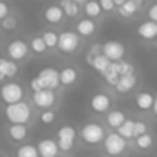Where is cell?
Masks as SVG:
<instances>
[{"label": "cell", "instance_id": "ee69618b", "mask_svg": "<svg viewBox=\"0 0 157 157\" xmlns=\"http://www.w3.org/2000/svg\"><path fill=\"white\" fill-rule=\"evenodd\" d=\"M134 2H137V3L140 5V3H142V2H145V0H134Z\"/></svg>", "mask_w": 157, "mask_h": 157}, {"label": "cell", "instance_id": "277c9868", "mask_svg": "<svg viewBox=\"0 0 157 157\" xmlns=\"http://www.w3.org/2000/svg\"><path fill=\"white\" fill-rule=\"evenodd\" d=\"M0 98L6 105H12L21 102L23 99V89L17 82H6L0 89Z\"/></svg>", "mask_w": 157, "mask_h": 157}, {"label": "cell", "instance_id": "2e32d148", "mask_svg": "<svg viewBox=\"0 0 157 157\" xmlns=\"http://www.w3.org/2000/svg\"><path fill=\"white\" fill-rule=\"evenodd\" d=\"M96 31V23L92 18H82L76 23V34L81 37H90Z\"/></svg>", "mask_w": 157, "mask_h": 157}, {"label": "cell", "instance_id": "52a82bcc", "mask_svg": "<svg viewBox=\"0 0 157 157\" xmlns=\"http://www.w3.org/2000/svg\"><path fill=\"white\" fill-rule=\"evenodd\" d=\"M37 78L40 79V82L43 84V89L44 90H52L58 87L59 84V72L53 67H46L43 69L41 72H38Z\"/></svg>", "mask_w": 157, "mask_h": 157}, {"label": "cell", "instance_id": "4fadbf2b", "mask_svg": "<svg viewBox=\"0 0 157 157\" xmlns=\"http://www.w3.org/2000/svg\"><path fill=\"white\" fill-rule=\"evenodd\" d=\"M137 35L144 40H156L157 38V23L147 20L137 26Z\"/></svg>", "mask_w": 157, "mask_h": 157}, {"label": "cell", "instance_id": "f1b7e54d", "mask_svg": "<svg viewBox=\"0 0 157 157\" xmlns=\"http://www.w3.org/2000/svg\"><path fill=\"white\" fill-rule=\"evenodd\" d=\"M153 144H154V137H153V134H150V133L136 137V147H137L139 150H150V148L153 147Z\"/></svg>", "mask_w": 157, "mask_h": 157}, {"label": "cell", "instance_id": "f6af8a7d", "mask_svg": "<svg viewBox=\"0 0 157 157\" xmlns=\"http://www.w3.org/2000/svg\"><path fill=\"white\" fill-rule=\"evenodd\" d=\"M0 157H2V156H0Z\"/></svg>", "mask_w": 157, "mask_h": 157}, {"label": "cell", "instance_id": "f35d334b", "mask_svg": "<svg viewBox=\"0 0 157 157\" xmlns=\"http://www.w3.org/2000/svg\"><path fill=\"white\" fill-rule=\"evenodd\" d=\"M148 18H150L151 21L157 23V3L150 6V9H148Z\"/></svg>", "mask_w": 157, "mask_h": 157}, {"label": "cell", "instance_id": "9a60e30c", "mask_svg": "<svg viewBox=\"0 0 157 157\" xmlns=\"http://www.w3.org/2000/svg\"><path fill=\"white\" fill-rule=\"evenodd\" d=\"M44 20L48 21V23H51V25H58L61 20H63V17H64V12H63V9H61V6H58V5H51V6H48L46 9H44Z\"/></svg>", "mask_w": 157, "mask_h": 157}, {"label": "cell", "instance_id": "836d02e7", "mask_svg": "<svg viewBox=\"0 0 157 157\" xmlns=\"http://www.w3.org/2000/svg\"><path fill=\"white\" fill-rule=\"evenodd\" d=\"M148 127L144 121H134V137H139L142 134H147L148 131Z\"/></svg>", "mask_w": 157, "mask_h": 157}, {"label": "cell", "instance_id": "8992f818", "mask_svg": "<svg viewBox=\"0 0 157 157\" xmlns=\"http://www.w3.org/2000/svg\"><path fill=\"white\" fill-rule=\"evenodd\" d=\"M56 144L59 151H70L75 145V139H76V131L73 127L70 125H64L56 131Z\"/></svg>", "mask_w": 157, "mask_h": 157}, {"label": "cell", "instance_id": "ac0fdd59", "mask_svg": "<svg viewBox=\"0 0 157 157\" xmlns=\"http://www.w3.org/2000/svg\"><path fill=\"white\" fill-rule=\"evenodd\" d=\"M89 64L96 70V72H99L101 75L107 72V69L111 66V61L105 56L104 53H99V55H96V56H93L92 59H89Z\"/></svg>", "mask_w": 157, "mask_h": 157}, {"label": "cell", "instance_id": "83f0119b", "mask_svg": "<svg viewBox=\"0 0 157 157\" xmlns=\"http://www.w3.org/2000/svg\"><path fill=\"white\" fill-rule=\"evenodd\" d=\"M139 9V3L134 2V0H128L127 3H124L121 8H119V14L122 17H131L133 14H136Z\"/></svg>", "mask_w": 157, "mask_h": 157}, {"label": "cell", "instance_id": "e575fe53", "mask_svg": "<svg viewBox=\"0 0 157 157\" xmlns=\"http://www.w3.org/2000/svg\"><path fill=\"white\" fill-rule=\"evenodd\" d=\"M40 121H41L44 125H51L53 121H55V113H53L52 110H46V111H43L41 116H40Z\"/></svg>", "mask_w": 157, "mask_h": 157}, {"label": "cell", "instance_id": "5bb4252c", "mask_svg": "<svg viewBox=\"0 0 157 157\" xmlns=\"http://www.w3.org/2000/svg\"><path fill=\"white\" fill-rule=\"evenodd\" d=\"M137 84V76L133 73V75H127V76H121L117 84H116V92L117 93H130L134 86Z\"/></svg>", "mask_w": 157, "mask_h": 157}, {"label": "cell", "instance_id": "d6986e66", "mask_svg": "<svg viewBox=\"0 0 157 157\" xmlns=\"http://www.w3.org/2000/svg\"><path fill=\"white\" fill-rule=\"evenodd\" d=\"M78 79V72L73 67H64L59 70V84L63 86H72Z\"/></svg>", "mask_w": 157, "mask_h": 157}, {"label": "cell", "instance_id": "d4e9b609", "mask_svg": "<svg viewBox=\"0 0 157 157\" xmlns=\"http://www.w3.org/2000/svg\"><path fill=\"white\" fill-rule=\"evenodd\" d=\"M15 157H40V154H38V150H37L35 145L25 144V145H21V147L17 148Z\"/></svg>", "mask_w": 157, "mask_h": 157}, {"label": "cell", "instance_id": "3957f363", "mask_svg": "<svg viewBox=\"0 0 157 157\" xmlns=\"http://www.w3.org/2000/svg\"><path fill=\"white\" fill-rule=\"evenodd\" d=\"M104 150L110 157H119L127 150V140L117 133H110L104 139Z\"/></svg>", "mask_w": 157, "mask_h": 157}, {"label": "cell", "instance_id": "d6a6232c", "mask_svg": "<svg viewBox=\"0 0 157 157\" xmlns=\"http://www.w3.org/2000/svg\"><path fill=\"white\" fill-rule=\"evenodd\" d=\"M0 23H2L3 31H6V32H12V31H15V28H17V18H15L14 15H8V17H6L5 20H2Z\"/></svg>", "mask_w": 157, "mask_h": 157}, {"label": "cell", "instance_id": "e0dca14e", "mask_svg": "<svg viewBox=\"0 0 157 157\" xmlns=\"http://www.w3.org/2000/svg\"><path fill=\"white\" fill-rule=\"evenodd\" d=\"M153 104H154V96L150 92H140L136 96V107L142 111H148L153 110Z\"/></svg>", "mask_w": 157, "mask_h": 157}, {"label": "cell", "instance_id": "ab89813d", "mask_svg": "<svg viewBox=\"0 0 157 157\" xmlns=\"http://www.w3.org/2000/svg\"><path fill=\"white\" fill-rule=\"evenodd\" d=\"M113 2H114V6H117V8H121V6H122L124 3H127L128 0H113Z\"/></svg>", "mask_w": 157, "mask_h": 157}, {"label": "cell", "instance_id": "74e56055", "mask_svg": "<svg viewBox=\"0 0 157 157\" xmlns=\"http://www.w3.org/2000/svg\"><path fill=\"white\" fill-rule=\"evenodd\" d=\"M8 15H9V6H8V3L0 0V21L5 20Z\"/></svg>", "mask_w": 157, "mask_h": 157}, {"label": "cell", "instance_id": "9c48e42d", "mask_svg": "<svg viewBox=\"0 0 157 157\" xmlns=\"http://www.w3.org/2000/svg\"><path fill=\"white\" fill-rule=\"evenodd\" d=\"M29 53V46L21 40H14L8 44V55L12 61H21Z\"/></svg>", "mask_w": 157, "mask_h": 157}, {"label": "cell", "instance_id": "7bdbcfd3", "mask_svg": "<svg viewBox=\"0 0 157 157\" xmlns=\"http://www.w3.org/2000/svg\"><path fill=\"white\" fill-rule=\"evenodd\" d=\"M73 2L78 3V5H79V3H87V0H73Z\"/></svg>", "mask_w": 157, "mask_h": 157}, {"label": "cell", "instance_id": "d590c367", "mask_svg": "<svg viewBox=\"0 0 157 157\" xmlns=\"http://www.w3.org/2000/svg\"><path fill=\"white\" fill-rule=\"evenodd\" d=\"M29 87L32 89V92H34V93H37V92H41V90H44V89H43V84L40 82V79H38L37 76L31 79V82H29Z\"/></svg>", "mask_w": 157, "mask_h": 157}, {"label": "cell", "instance_id": "5b68a950", "mask_svg": "<svg viewBox=\"0 0 157 157\" xmlns=\"http://www.w3.org/2000/svg\"><path fill=\"white\" fill-rule=\"evenodd\" d=\"M79 35L73 31H64L58 34V49L64 53H72L79 48Z\"/></svg>", "mask_w": 157, "mask_h": 157}, {"label": "cell", "instance_id": "cb8c5ba5", "mask_svg": "<svg viewBox=\"0 0 157 157\" xmlns=\"http://www.w3.org/2000/svg\"><path fill=\"white\" fill-rule=\"evenodd\" d=\"M59 3H61L59 6H61L64 15H67V17H76L78 15V12H79L78 3H75L73 0H61Z\"/></svg>", "mask_w": 157, "mask_h": 157}, {"label": "cell", "instance_id": "4dcf8cb0", "mask_svg": "<svg viewBox=\"0 0 157 157\" xmlns=\"http://www.w3.org/2000/svg\"><path fill=\"white\" fill-rule=\"evenodd\" d=\"M29 49H31L32 52H35V53H43V52H46L48 46H46L43 37H41V35H37V37H34V38L31 40Z\"/></svg>", "mask_w": 157, "mask_h": 157}, {"label": "cell", "instance_id": "b9f144b4", "mask_svg": "<svg viewBox=\"0 0 157 157\" xmlns=\"http://www.w3.org/2000/svg\"><path fill=\"white\" fill-rule=\"evenodd\" d=\"M5 79H6V76H5V75H3V73L0 72V82H3Z\"/></svg>", "mask_w": 157, "mask_h": 157}, {"label": "cell", "instance_id": "8fae6325", "mask_svg": "<svg viewBox=\"0 0 157 157\" xmlns=\"http://www.w3.org/2000/svg\"><path fill=\"white\" fill-rule=\"evenodd\" d=\"M32 101L40 108H49L55 104V93L52 90H41V92L32 93Z\"/></svg>", "mask_w": 157, "mask_h": 157}, {"label": "cell", "instance_id": "8d00e7d4", "mask_svg": "<svg viewBox=\"0 0 157 157\" xmlns=\"http://www.w3.org/2000/svg\"><path fill=\"white\" fill-rule=\"evenodd\" d=\"M99 6H101L102 11L110 12V11L114 9V2H113V0H99Z\"/></svg>", "mask_w": 157, "mask_h": 157}, {"label": "cell", "instance_id": "60d3db41", "mask_svg": "<svg viewBox=\"0 0 157 157\" xmlns=\"http://www.w3.org/2000/svg\"><path fill=\"white\" fill-rule=\"evenodd\" d=\"M153 113L157 114V96L154 98V104H153Z\"/></svg>", "mask_w": 157, "mask_h": 157}, {"label": "cell", "instance_id": "7402d4cb", "mask_svg": "<svg viewBox=\"0 0 157 157\" xmlns=\"http://www.w3.org/2000/svg\"><path fill=\"white\" fill-rule=\"evenodd\" d=\"M8 134H9V137H11L14 142H21V140L26 139L28 130H26L25 125H11V127L8 128Z\"/></svg>", "mask_w": 157, "mask_h": 157}, {"label": "cell", "instance_id": "4316f807", "mask_svg": "<svg viewBox=\"0 0 157 157\" xmlns=\"http://www.w3.org/2000/svg\"><path fill=\"white\" fill-rule=\"evenodd\" d=\"M102 78L105 79V82L108 84V86H113V87H116V84H117V81H119V75H117V72H116V66H114V63H111V66L107 69V72L102 73Z\"/></svg>", "mask_w": 157, "mask_h": 157}, {"label": "cell", "instance_id": "603a6c76", "mask_svg": "<svg viewBox=\"0 0 157 157\" xmlns=\"http://www.w3.org/2000/svg\"><path fill=\"white\" fill-rule=\"evenodd\" d=\"M117 134L121 137L127 139H133L134 137V121L133 119H127L119 128H117Z\"/></svg>", "mask_w": 157, "mask_h": 157}, {"label": "cell", "instance_id": "30bf717a", "mask_svg": "<svg viewBox=\"0 0 157 157\" xmlns=\"http://www.w3.org/2000/svg\"><path fill=\"white\" fill-rule=\"evenodd\" d=\"M110 105H111V99L107 93L102 92H98L95 93L92 98H90V108L95 111V113H107L110 111Z\"/></svg>", "mask_w": 157, "mask_h": 157}, {"label": "cell", "instance_id": "44dd1931", "mask_svg": "<svg viewBox=\"0 0 157 157\" xmlns=\"http://www.w3.org/2000/svg\"><path fill=\"white\" fill-rule=\"evenodd\" d=\"M0 72H2L6 78H12V76L17 75L18 67H17L15 61L6 59V58H0Z\"/></svg>", "mask_w": 157, "mask_h": 157}, {"label": "cell", "instance_id": "f546056e", "mask_svg": "<svg viewBox=\"0 0 157 157\" xmlns=\"http://www.w3.org/2000/svg\"><path fill=\"white\" fill-rule=\"evenodd\" d=\"M114 66H116V72L119 76H127V75L134 73V67L128 61H117V63H114Z\"/></svg>", "mask_w": 157, "mask_h": 157}, {"label": "cell", "instance_id": "ffe728a7", "mask_svg": "<svg viewBox=\"0 0 157 157\" xmlns=\"http://www.w3.org/2000/svg\"><path fill=\"white\" fill-rule=\"evenodd\" d=\"M125 121H127L125 114L122 111H119V110H111V111L107 113V124L110 125V128L117 130Z\"/></svg>", "mask_w": 157, "mask_h": 157}, {"label": "cell", "instance_id": "7c38bea8", "mask_svg": "<svg viewBox=\"0 0 157 157\" xmlns=\"http://www.w3.org/2000/svg\"><path fill=\"white\" fill-rule=\"evenodd\" d=\"M37 150H38V154L40 157H56L58 156V144L56 140L53 139H43L38 142L37 145Z\"/></svg>", "mask_w": 157, "mask_h": 157}, {"label": "cell", "instance_id": "7a4b0ae2", "mask_svg": "<svg viewBox=\"0 0 157 157\" xmlns=\"http://www.w3.org/2000/svg\"><path fill=\"white\" fill-rule=\"evenodd\" d=\"M81 137L87 145H98V144L104 142L105 131L102 125H99L96 122H89L81 128Z\"/></svg>", "mask_w": 157, "mask_h": 157}, {"label": "cell", "instance_id": "ba28073f", "mask_svg": "<svg viewBox=\"0 0 157 157\" xmlns=\"http://www.w3.org/2000/svg\"><path fill=\"white\" fill-rule=\"evenodd\" d=\"M102 53L111 63H117L125 55V46L119 41H107L102 46Z\"/></svg>", "mask_w": 157, "mask_h": 157}, {"label": "cell", "instance_id": "6da1fadb", "mask_svg": "<svg viewBox=\"0 0 157 157\" xmlns=\"http://www.w3.org/2000/svg\"><path fill=\"white\" fill-rule=\"evenodd\" d=\"M31 114H32L31 107L26 102H23V101L12 105H6V108H5V116H6V119L12 125H23V124H26L31 119Z\"/></svg>", "mask_w": 157, "mask_h": 157}, {"label": "cell", "instance_id": "1f68e13d", "mask_svg": "<svg viewBox=\"0 0 157 157\" xmlns=\"http://www.w3.org/2000/svg\"><path fill=\"white\" fill-rule=\"evenodd\" d=\"M41 37H43L48 49H53L55 46H58V34L55 31H46V32H43Z\"/></svg>", "mask_w": 157, "mask_h": 157}, {"label": "cell", "instance_id": "484cf974", "mask_svg": "<svg viewBox=\"0 0 157 157\" xmlns=\"http://www.w3.org/2000/svg\"><path fill=\"white\" fill-rule=\"evenodd\" d=\"M101 6H99V2L96 0H89L86 5H84V12L87 15V18H95V17H99L101 14Z\"/></svg>", "mask_w": 157, "mask_h": 157}]
</instances>
